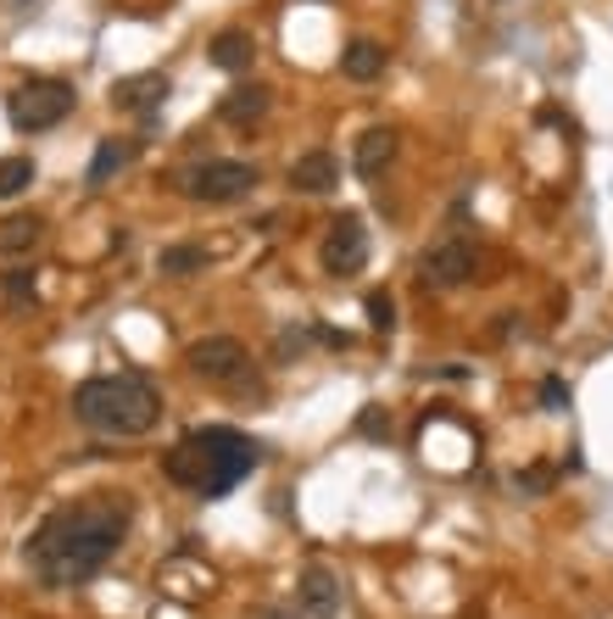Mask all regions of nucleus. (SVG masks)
<instances>
[{
    "label": "nucleus",
    "mask_w": 613,
    "mask_h": 619,
    "mask_svg": "<svg viewBox=\"0 0 613 619\" xmlns=\"http://www.w3.org/2000/svg\"><path fill=\"white\" fill-rule=\"evenodd\" d=\"M207 62H212L218 73H246V68L257 62V34H252V28H223V34H212Z\"/></svg>",
    "instance_id": "nucleus-13"
},
{
    "label": "nucleus",
    "mask_w": 613,
    "mask_h": 619,
    "mask_svg": "<svg viewBox=\"0 0 613 619\" xmlns=\"http://www.w3.org/2000/svg\"><path fill=\"white\" fill-rule=\"evenodd\" d=\"M368 329H380V336H385V329H396V302H391V291H368Z\"/></svg>",
    "instance_id": "nucleus-20"
},
{
    "label": "nucleus",
    "mask_w": 613,
    "mask_h": 619,
    "mask_svg": "<svg viewBox=\"0 0 613 619\" xmlns=\"http://www.w3.org/2000/svg\"><path fill=\"white\" fill-rule=\"evenodd\" d=\"M262 184V168L257 162H241V157H212V162H196L179 173V196H191L201 207H229L252 196V190Z\"/></svg>",
    "instance_id": "nucleus-4"
},
{
    "label": "nucleus",
    "mask_w": 613,
    "mask_h": 619,
    "mask_svg": "<svg viewBox=\"0 0 613 619\" xmlns=\"http://www.w3.org/2000/svg\"><path fill=\"white\" fill-rule=\"evenodd\" d=\"M268 619H291V614H268Z\"/></svg>",
    "instance_id": "nucleus-24"
},
{
    "label": "nucleus",
    "mask_w": 613,
    "mask_h": 619,
    "mask_svg": "<svg viewBox=\"0 0 613 619\" xmlns=\"http://www.w3.org/2000/svg\"><path fill=\"white\" fill-rule=\"evenodd\" d=\"M73 101H78V89H73L68 78H28V84L12 89L7 118H12V129H23V134H45V129H57V123L73 112Z\"/></svg>",
    "instance_id": "nucleus-5"
},
{
    "label": "nucleus",
    "mask_w": 613,
    "mask_h": 619,
    "mask_svg": "<svg viewBox=\"0 0 613 619\" xmlns=\"http://www.w3.org/2000/svg\"><path fill=\"white\" fill-rule=\"evenodd\" d=\"M257 463H262V441H252L246 430H234V424H201V430L173 441V452L162 458V474L179 491L218 502L241 481H252Z\"/></svg>",
    "instance_id": "nucleus-2"
},
{
    "label": "nucleus",
    "mask_w": 613,
    "mask_h": 619,
    "mask_svg": "<svg viewBox=\"0 0 613 619\" xmlns=\"http://www.w3.org/2000/svg\"><path fill=\"white\" fill-rule=\"evenodd\" d=\"M39 179V168H34V157H0V202H12V196H23V190Z\"/></svg>",
    "instance_id": "nucleus-19"
},
{
    "label": "nucleus",
    "mask_w": 613,
    "mask_h": 619,
    "mask_svg": "<svg viewBox=\"0 0 613 619\" xmlns=\"http://www.w3.org/2000/svg\"><path fill=\"white\" fill-rule=\"evenodd\" d=\"M45 241V218L39 213H12L0 218V257H23Z\"/></svg>",
    "instance_id": "nucleus-17"
},
{
    "label": "nucleus",
    "mask_w": 613,
    "mask_h": 619,
    "mask_svg": "<svg viewBox=\"0 0 613 619\" xmlns=\"http://www.w3.org/2000/svg\"><path fill=\"white\" fill-rule=\"evenodd\" d=\"M341 603H346V592H341V581H335V569L307 563L302 575H296V608H302L307 619H335Z\"/></svg>",
    "instance_id": "nucleus-9"
},
{
    "label": "nucleus",
    "mask_w": 613,
    "mask_h": 619,
    "mask_svg": "<svg viewBox=\"0 0 613 619\" xmlns=\"http://www.w3.org/2000/svg\"><path fill=\"white\" fill-rule=\"evenodd\" d=\"M128 525H134V497L128 491H89V497L62 502L57 513H45L34 525V536H28V547H23V558H28L39 586L73 592L84 581H96L118 558Z\"/></svg>",
    "instance_id": "nucleus-1"
},
{
    "label": "nucleus",
    "mask_w": 613,
    "mask_h": 619,
    "mask_svg": "<svg viewBox=\"0 0 613 619\" xmlns=\"http://www.w3.org/2000/svg\"><path fill=\"white\" fill-rule=\"evenodd\" d=\"M207 263H212V252H207V246H191V241L157 252V274H168V279H191V274H201Z\"/></svg>",
    "instance_id": "nucleus-18"
},
{
    "label": "nucleus",
    "mask_w": 613,
    "mask_h": 619,
    "mask_svg": "<svg viewBox=\"0 0 613 619\" xmlns=\"http://www.w3.org/2000/svg\"><path fill=\"white\" fill-rule=\"evenodd\" d=\"M173 95V84H168V73H128V78H118L112 84V107H123V112H139V118H151L162 101Z\"/></svg>",
    "instance_id": "nucleus-10"
},
{
    "label": "nucleus",
    "mask_w": 613,
    "mask_h": 619,
    "mask_svg": "<svg viewBox=\"0 0 613 619\" xmlns=\"http://www.w3.org/2000/svg\"><path fill=\"white\" fill-rule=\"evenodd\" d=\"M73 418L89 436L134 441V436H151L162 424V391L146 374H96L73 391Z\"/></svg>",
    "instance_id": "nucleus-3"
},
{
    "label": "nucleus",
    "mask_w": 613,
    "mask_h": 619,
    "mask_svg": "<svg viewBox=\"0 0 613 619\" xmlns=\"http://www.w3.org/2000/svg\"><path fill=\"white\" fill-rule=\"evenodd\" d=\"M139 157V139H101L96 146V157H89V190H101V184H112L128 162Z\"/></svg>",
    "instance_id": "nucleus-16"
},
{
    "label": "nucleus",
    "mask_w": 613,
    "mask_h": 619,
    "mask_svg": "<svg viewBox=\"0 0 613 619\" xmlns=\"http://www.w3.org/2000/svg\"><path fill=\"white\" fill-rule=\"evenodd\" d=\"M341 73L352 78V84H373L385 73V45L380 39H346V51H341Z\"/></svg>",
    "instance_id": "nucleus-15"
},
{
    "label": "nucleus",
    "mask_w": 613,
    "mask_h": 619,
    "mask_svg": "<svg viewBox=\"0 0 613 619\" xmlns=\"http://www.w3.org/2000/svg\"><path fill=\"white\" fill-rule=\"evenodd\" d=\"M268 107H273V89L268 84H234L223 101H218V118L229 129H252V123L268 118Z\"/></svg>",
    "instance_id": "nucleus-12"
},
{
    "label": "nucleus",
    "mask_w": 613,
    "mask_h": 619,
    "mask_svg": "<svg viewBox=\"0 0 613 619\" xmlns=\"http://www.w3.org/2000/svg\"><path fill=\"white\" fill-rule=\"evenodd\" d=\"M184 363H191V374L207 379V386H241L246 368H252V352L234 336H207V341H196L191 352H184Z\"/></svg>",
    "instance_id": "nucleus-6"
},
{
    "label": "nucleus",
    "mask_w": 613,
    "mask_h": 619,
    "mask_svg": "<svg viewBox=\"0 0 613 619\" xmlns=\"http://www.w3.org/2000/svg\"><path fill=\"white\" fill-rule=\"evenodd\" d=\"M569 402H575V397H569V386H563L557 374H547V379H541V408H547V413H563Z\"/></svg>",
    "instance_id": "nucleus-21"
},
{
    "label": "nucleus",
    "mask_w": 613,
    "mask_h": 619,
    "mask_svg": "<svg viewBox=\"0 0 613 619\" xmlns=\"http://www.w3.org/2000/svg\"><path fill=\"white\" fill-rule=\"evenodd\" d=\"M363 430H368V436H391V424H385L380 408H368V413H363Z\"/></svg>",
    "instance_id": "nucleus-23"
},
{
    "label": "nucleus",
    "mask_w": 613,
    "mask_h": 619,
    "mask_svg": "<svg viewBox=\"0 0 613 619\" xmlns=\"http://www.w3.org/2000/svg\"><path fill=\"white\" fill-rule=\"evenodd\" d=\"M34 291H39V279H34L28 268H12V274H7V296H12V302H34Z\"/></svg>",
    "instance_id": "nucleus-22"
},
{
    "label": "nucleus",
    "mask_w": 613,
    "mask_h": 619,
    "mask_svg": "<svg viewBox=\"0 0 613 619\" xmlns=\"http://www.w3.org/2000/svg\"><path fill=\"white\" fill-rule=\"evenodd\" d=\"M475 268H480V257H475V246L468 241H436L430 252L418 257V279L430 284V291H457V284H468L475 279Z\"/></svg>",
    "instance_id": "nucleus-8"
},
{
    "label": "nucleus",
    "mask_w": 613,
    "mask_h": 619,
    "mask_svg": "<svg viewBox=\"0 0 613 619\" xmlns=\"http://www.w3.org/2000/svg\"><path fill=\"white\" fill-rule=\"evenodd\" d=\"M396 151H402V134L396 129H368L363 139H357V151H352V168L363 173V179H380L391 162H396Z\"/></svg>",
    "instance_id": "nucleus-14"
},
{
    "label": "nucleus",
    "mask_w": 613,
    "mask_h": 619,
    "mask_svg": "<svg viewBox=\"0 0 613 619\" xmlns=\"http://www.w3.org/2000/svg\"><path fill=\"white\" fill-rule=\"evenodd\" d=\"M318 263H323V274H335V279L357 274V268L368 263V223H363L357 213H341L335 223H329V234H323Z\"/></svg>",
    "instance_id": "nucleus-7"
},
{
    "label": "nucleus",
    "mask_w": 613,
    "mask_h": 619,
    "mask_svg": "<svg viewBox=\"0 0 613 619\" xmlns=\"http://www.w3.org/2000/svg\"><path fill=\"white\" fill-rule=\"evenodd\" d=\"M341 184V157L335 151H302L291 162V190L296 196H329Z\"/></svg>",
    "instance_id": "nucleus-11"
}]
</instances>
